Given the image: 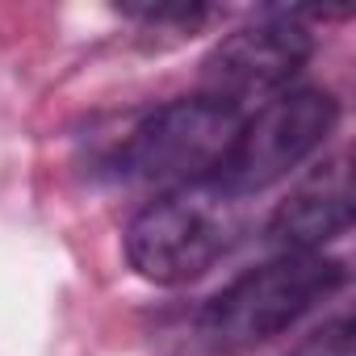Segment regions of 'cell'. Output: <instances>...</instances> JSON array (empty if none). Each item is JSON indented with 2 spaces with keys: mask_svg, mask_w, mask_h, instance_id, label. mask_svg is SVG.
<instances>
[{
  "mask_svg": "<svg viewBox=\"0 0 356 356\" xmlns=\"http://www.w3.org/2000/svg\"><path fill=\"white\" fill-rule=\"evenodd\" d=\"M243 235V197L218 181L155 193L126 227V260L143 281L189 285L206 277Z\"/></svg>",
  "mask_w": 356,
  "mask_h": 356,
  "instance_id": "1",
  "label": "cell"
},
{
  "mask_svg": "<svg viewBox=\"0 0 356 356\" xmlns=\"http://www.w3.org/2000/svg\"><path fill=\"white\" fill-rule=\"evenodd\" d=\"M348 268L323 252H281L260 268L235 277L197 314V335L210 352L239 356L310 314L323 298L343 289Z\"/></svg>",
  "mask_w": 356,
  "mask_h": 356,
  "instance_id": "2",
  "label": "cell"
},
{
  "mask_svg": "<svg viewBox=\"0 0 356 356\" xmlns=\"http://www.w3.org/2000/svg\"><path fill=\"white\" fill-rule=\"evenodd\" d=\"M243 113L214 97H181L143 113L122 138L113 168L126 181L163 189H181L193 181H214Z\"/></svg>",
  "mask_w": 356,
  "mask_h": 356,
  "instance_id": "3",
  "label": "cell"
},
{
  "mask_svg": "<svg viewBox=\"0 0 356 356\" xmlns=\"http://www.w3.org/2000/svg\"><path fill=\"white\" fill-rule=\"evenodd\" d=\"M335 122L339 101L327 88H285L239 122V134L214 181L235 197L264 193L331 138Z\"/></svg>",
  "mask_w": 356,
  "mask_h": 356,
  "instance_id": "4",
  "label": "cell"
},
{
  "mask_svg": "<svg viewBox=\"0 0 356 356\" xmlns=\"http://www.w3.org/2000/svg\"><path fill=\"white\" fill-rule=\"evenodd\" d=\"M314 55V34L302 13L268 9L256 22L231 30L202 63L206 97L243 113L248 101H268L285 92Z\"/></svg>",
  "mask_w": 356,
  "mask_h": 356,
  "instance_id": "5",
  "label": "cell"
},
{
  "mask_svg": "<svg viewBox=\"0 0 356 356\" xmlns=\"http://www.w3.org/2000/svg\"><path fill=\"white\" fill-rule=\"evenodd\" d=\"M352 227V176L348 159H323L306 181L273 210L268 239L281 252H323L331 239L348 235Z\"/></svg>",
  "mask_w": 356,
  "mask_h": 356,
  "instance_id": "6",
  "label": "cell"
},
{
  "mask_svg": "<svg viewBox=\"0 0 356 356\" xmlns=\"http://www.w3.org/2000/svg\"><path fill=\"white\" fill-rule=\"evenodd\" d=\"M126 17L151 22V26H197L210 17L206 5H193V0H155V5H122Z\"/></svg>",
  "mask_w": 356,
  "mask_h": 356,
  "instance_id": "7",
  "label": "cell"
},
{
  "mask_svg": "<svg viewBox=\"0 0 356 356\" xmlns=\"http://www.w3.org/2000/svg\"><path fill=\"white\" fill-rule=\"evenodd\" d=\"M289 356H356V331H352L348 318H335L318 335H310L306 343H298Z\"/></svg>",
  "mask_w": 356,
  "mask_h": 356,
  "instance_id": "8",
  "label": "cell"
}]
</instances>
